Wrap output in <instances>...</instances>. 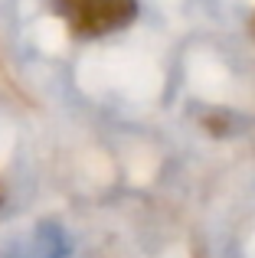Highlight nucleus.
<instances>
[{
  "label": "nucleus",
  "mask_w": 255,
  "mask_h": 258,
  "mask_svg": "<svg viewBox=\"0 0 255 258\" xmlns=\"http://www.w3.org/2000/svg\"><path fill=\"white\" fill-rule=\"evenodd\" d=\"M56 13L76 36L98 39L138 17V0H56Z\"/></svg>",
  "instance_id": "f257e3e1"
},
{
  "label": "nucleus",
  "mask_w": 255,
  "mask_h": 258,
  "mask_svg": "<svg viewBox=\"0 0 255 258\" xmlns=\"http://www.w3.org/2000/svg\"><path fill=\"white\" fill-rule=\"evenodd\" d=\"M252 33H255V17H252Z\"/></svg>",
  "instance_id": "f03ea898"
},
{
  "label": "nucleus",
  "mask_w": 255,
  "mask_h": 258,
  "mask_svg": "<svg viewBox=\"0 0 255 258\" xmlns=\"http://www.w3.org/2000/svg\"><path fill=\"white\" fill-rule=\"evenodd\" d=\"M0 200H4V193H0Z\"/></svg>",
  "instance_id": "7ed1b4c3"
}]
</instances>
